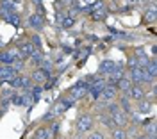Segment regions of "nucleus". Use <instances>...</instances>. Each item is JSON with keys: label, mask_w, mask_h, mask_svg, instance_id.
<instances>
[{"label": "nucleus", "mask_w": 157, "mask_h": 139, "mask_svg": "<svg viewBox=\"0 0 157 139\" xmlns=\"http://www.w3.org/2000/svg\"><path fill=\"white\" fill-rule=\"evenodd\" d=\"M75 129H77L78 134H89L91 130L95 129V119L91 114H80L77 119V123H75Z\"/></svg>", "instance_id": "1"}, {"label": "nucleus", "mask_w": 157, "mask_h": 139, "mask_svg": "<svg viewBox=\"0 0 157 139\" xmlns=\"http://www.w3.org/2000/svg\"><path fill=\"white\" fill-rule=\"evenodd\" d=\"M88 89H89L88 82H86V80H78L77 84H73L68 89V95L77 102V100H82L84 96H88Z\"/></svg>", "instance_id": "2"}, {"label": "nucleus", "mask_w": 157, "mask_h": 139, "mask_svg": "<svg viewBox=\"0 0 157 139\" xmlns=\"http://www.w3.org/2000/svg\"><path fill=\"white\" fill-rule=\"evenodd\" d=\"M45 21H47V18H43V16L36 14V13H32L29 18H27V27L32 29L36 34H39L41 30H45Z\"/></svg>", "instance_id": "3"}, {"label": "nucleus", "mask_w": 157, "mask_h": 139, "mask_svg": "<svg viewBox=\"0 0 157 139\" xmlns=\"http://www.w3.org/2000/svg\"><path fill=\"white\" fill-rule=\"evenodd\" d=\"M118 98V88L116 86H105L104 91L100 93V102H104V103H109V102H114Z\"/></svg>", "instance_id": "4"}, {"label": "nucleus", "mask_w": 157, "mask_h": 139, "mask_svg": "<svg viewBox=\"0 0 157 139\" xmlns=\"http://www.w3.org/2000/svg\"><path fill=\"white\" fill-rule=\"evenodd\" d=\"M52 77V71H47V70H41V68H36L32 73H30V80L36 82L38 86H43L45 80Z\"/></svg>", "instance_id": "5"}, {"label": "nucleus", "mask_w": 157, "mask_h": 139, "mask_svg": "<svg viewBox=\"0 0 157 139\" xmlns=\"http://www.w3.org/2000/svg\"><path fill=\"white\" fill-rule=\"evenodd\" d=\"M127 96L134 102H141V100L147 98V91L143 89V86H132V89L128 91Z\"/></svg>", "instance_id": "6"}, {"label": "nucleus", "mask_w": 157, "mask_h": 139, "mask_svg": "<svg viewBox=\"0 0 157 139\" xmlns=\"http://www.w3.org/2000/svg\"><path fill=\"white\" fill-rule=\"evenodd\" d=\"M114 66H116V62L111 59H104L100 64H98V75H104V77H107L109 73L114 70Z\"/></svg>", "instance_id": "7"}, {"label": "nucleus", "mask_w": 157, "mask_h": 139, "mask_svg": "<svg viewBox=\"0 0 157 139\" xmlns=\"http://www.w3.org/2000/svg\"><path fill=\"white\" fill-rule=\"evenodd\" d=\"M132 86H134V84H132V80L128 79V77H121L116 84L118 91H120L121 95H128V91L132 89Z\"/></svg>", "instance_id": "8"}, {"label": "nucleus", "mask_w": 157, "mask_h": 139, "mask_svg": "<svg viewBox=\"0 0 157 139\" xmlns=\"http://www.w3.org/2000/svg\"><path fill=\"white\" fill-rule=\"evenodd\" d=\"M14 75H16V71H14L13 66H9V64H2V66H0V79L4 80V82L11 80Z\"/></svg>", "instance_id": "9"}, {"label": "nucleus", "mask_w": 157, "mask_h": 139, "mask_svg": "<svg viewBox=\"0 0 157 139\" xmlns=\"http://www.w3.org/2000/svg\"><path fill=\"white\" fill-rule=\"evenodd\" d=\"M134 57L137 59V66H147L148 62H150V57L147 55V50L143 48V47L136 48V54H134Z\"/></svg>", "instance_id": "10"}, {"label": "nucleus", "mask_w": 157, "mask_h": 139, "mask_svg": "<svg viewBox=\"0 0 157 139\" xmlns=\"http://www.w3.org/2000/svg\"><path fill=\"white\" fill-rule=\"evenodd\" d=\"M18 48H20V52H21V55H23V59H25V61L29 59L30 54L36 50L34 47H32V43H30V41H23V43H20Z\"/></svg>", "instance_id": "11"}, {"label": "nucleus", "mask_w": 157, "mask_h": 139, "mask_svg": "<svg viewBox=\"0 0 157 139\" xmlns=\"http://www.w3.org/2000/svg\"><path fill=\"white\" fill-rule=\"evenodd\" d=\"M43 59H45V54H43L41 50H34V52L30 54V57H29L30 64H32V66H36V68H39V66H41Z\"/></svg>", "instance_id": "12"}, {"label": "nucleus", "mask_w": 157, "mask_h": 139, "mask_svg": "<svg viewBox=\"0 0 157 139\" xmlns=\"http://www.w3.org/2000/svg\"><path fill=\"white\" fill-rule=\"evenodd\" d=\"M32 137L34 139H52V132H50V129L47 125H43V127H39V129L34 132Z\"/></svg>", "instance_id": "13"}, {"label": "nucleus", "mask_w": 157, "mask_h": 139, "mask_svg": "<svg viewBox=\"0 0 157 139\" xmlns=\"http://www.w3.org/2000/svg\"><path fill=\"white\" fill-rule=\"evenodd\" d=\"M157 18V11H155V6H150V7H147L145 9V13H143V20L147 21V23H154Z\"/></svg>", "instance_id": "14"}, {"label": "nucleus", "mask_w": 157, "mask_h": 139, "mask_svg": "<svg viewBox=\"0 0 157 139\" xmlns=\"http://www.w3.org/2000/svg\"><path fill=\"white\" fill-rule=\"evenodd\" d=\"M107 14H109L107 7H102V9L93 11V13H91L89 16H91V20H93V21H104L105 18H107Z\"/></svg>", "instance_id": "15"}, {"label": "nucleus", "mask_w": 157, "mask_h": 139, "mask_svg": "<svg viewBox=\"0 0 157 139\" xmlns=\"http://www.w3.org/2000/svg\"><path fill=\"white\" fill-rule=\"evenodd\" d=\"M118 105H120V109L123 111L125 114H130V112H132V109H130V98H128L127 95H121V96H120Z\"/></svg>", "instance_id": "16"}, {"label": "nucleus", "mask_w": 157, "mask_h": 139, "mask_svg": "<svg viewBox=\"0 0 157 139\" xmlns=\"http://www.w3.org/2000/svg\"><path fill=\"white\" fill-rule=\"evenodd\" d=\"M150 109H152V102H150L148 98L137 102V112H139V114H148Z\"/></svg>", "instance_id": "17"}, {"label": "nucleus", "mask_w": 157, "mask_h": 139, "mask_svg": "<svg viewBox=\"0 0 157 139\" xmlns=\"http://www.w3.org/2000/svg\"><path fill=\"white\" fill-rule=\"evenodd\" d=\"M6 21H7L9 25H13L14 29H20V27H21V18H20V13H18V11H16V13H11L9 18H7Z\"/></svg>", "instance_id": "18"}, {"label": "nucleus", "mask_w": 157, "mask_h": 139, "mask_svg": "<svg viewBox=\"0 0 157 139\" xmlns=\"http://www.w3.org/2000/svg\"><path fill=\"white\" fill-rule=\"evenodd\" d=\"M143 127H145V136L147 137H155V123L154 121H150V123H147V121H143Z\"/></svg>", "instance_id": "19"}, {"label": "nucleus", "mask_w": 157, "mask_h": 139, "mask_svg": "<svg viewBox=\"0 0 157 139\" xmlns=\"http://www.w3.org/2000/svg\"><path fill=\"white\" fill-rule=\"evenodd\" d=\"M0 62H2V64H9V66L14 62V57L11 55L9 50H2V52H0Z\"/></svg>", "instance_id": "20"}, {"label": "nucleus", "mask_w": 157, "mask_h": 139, "mask_svg": "<svg viewBox=\"0 0 157 139\" xmlns=\"http://www.w3.org/2000/svg\"><path fill=\"white\" fill-rule=\"evenodd\" d=\"M59 27H61V29H64V30L73 29V27H75V18H71V16H64V20L59 23Z\"/></svg>", "instance_id": "21"}, {"label": "nucleus", "mask_w": 157, "mask_h": 139, "mask_svg": "<svg viewBox=\"0 0 157 139\" xmlns=\"http://www.w3.org/2000/svg\"><path fill=\"white\" fill-rule=\"evenodd\" d=\"M59 102L63 103V107H64L66 111H68V109H71V107H73V105L77 103V102H75V100L71 98L70 95H66V96H61V98H59Z\"/></svg>", "instance_id": "22"}, {"label": "nucleus", "mask_w": 157, "mask_h": 139, "mask_svg": "<svg viewBox=\"0 0 157 139\" xmlns=\"http://www.w3.org/2000/svg\"><path fill=\"white\" fill-rule=\"evenodd\" d=\"M145 68H147L148 75H150L152 79H155V75H157V62H155V59H154V57L150 59V62H148V64L145 66Z\"/></svg>", "instance_id": "23"}, {"label": "nucleus", "mask_w": 157, "mask_h": 139, "mask_svg": "<svg viewBox=\"0 0 157 139\" xmlns=\"http://www.w3.org/2000/svg\"><path fill=\"white\" fill-rule=\"evenodd\" d=\"M41 93H43V88H41V86H38V84L30 88V96L34 98V103H36V102H39V98H41Z\"/></svg>", "instance_id": "24"}, {"label": "nucleus", "mask_w": 157, "mask_h": 139, "mask_svg": "<svg viewBox=\"0 0 157 139\" xmlns=\"http://www.w3.org/2000/svg\"><path fill=\"white\" fill-rule=\"evenodd\" d=\"M111 137L113 139H127L128 134H127V130H123V129H114L113 134H111Z\"/></svg>", "instance_id": "25"}, {"label": "nucleus", "mask_w": 157, "mask_h": 139, "mask_svg": "<svg viewBox=\"0 0 157 139\" xmlns=\"http://www.w3.org/2000/svg\"><path fill=\"white\" fill-rule=\"evenodd\" d=\"M64 111H66V109L63 107V103H61V102H56V105L50 109V112H52V114H54V118H56V116H61V114H64Z\"/></svg>", "instance_id": "26"}, {"label": "nucleus", "mask_w": 157, "mask_h": 139, "mask_svg": "<svg viewBox=\"0 0 157 139\" xmlns=\"http://www.w3.org/2000/svg\"><path fill=\"white\" fill-rule=\"evenodd\" d=\"M30 43H32V47L36 50H41V36H39V34L34 32V34L30 36Z\"/></svg>", "instance_id": "27"}, {"label": "nucleus", "mask_w": 157, "mask_h": 139, "mask_svg": "<svg viewBox=\"0 0 157 139\" xmlns=\"http://www.w3.org/2000/svg\"><path fill=\"white\" fill-rule=\"evenodd\" d=\"M88 139H105V136H104L102 132H97V130H91V132H89V136H88Z\"/></svg>", "instance_id": "28"}, {"label": "nucleus", "mask_w": 157, "mask_h": 139, "mask_svg": "<svg viewBox=\"0 0 157 139\" xmlns=\"http://www.w3.org/2000/svg\"><path fill=\"white\" fill-rule=\"evenodd\" d=\"M59 127H61V125H59L57 121H54V123H52V125L48 127V129H50V132H52V137H56V136H57V132H59Z\"/></svg>", "instance_id": "29"}, {"label": "nucleus", "mask_w": 157, "mask_h": 139, "mask_svg": "<svg viewBox=\"0 0 157 139\" xmlns=\"http://www.w3.org/2000/svg\"><path fill=\"white\" fill-rule=\"evenodd\" d=\"M127 64H128V70H132V68H137V59L134 57V55H130L127 61Z\"/></svg>", "instance_id": "30"}, {"label": "nucleus", "mask_w": 157, "mask_h": 139, "mask_svg": "<svg viewBox=\"0 0 157 139\" xmlns=\"http://www.w3.org/2000/svg\"><path fill=\"white\" fill-rule=\"evenodd\" d=\"M64 16H68V14H66V11H57V13H56V21L61 23V21L64 20Z\"/></svg>", "instance_id": "31"}, {"label": "nucleus", "mask_w": 157, "mask_h": 139, "mask_svg": "<svg viewBox=\"0 0 157 139\" xmlns=\"http://www.w3.org/2000/svg\"><path fill=\"white\" fill-rule=\"evenodd\" d=\"M130 11H132V7H130V6H125V7H121V9L118 11V13H120V14H128Z\"/></svg>", "instance_id": "32"}, {"label": "nucleus", "mask_w": 157, "mask_h": 139, "mask_svg": "<svg viewBox=\"0 0 157 139\" xmlns=\"http://www.w3.org/2000/svg\"><path fill=\"white\" fill-rule=\"evenodd\" d=\"M48 119H54V114H52L50 111H48V114H43V116H41V121H43V123L48 121Z\"/></svg>", "instance_id": "33"}, {"label": "nucleus", "mask_w": 157, "mask_h": 139, "mask_svg": "<svg viewBox=\"0 0 157 139\" xmlns=\"http://www.w3.org/2000/svg\"><path fill=\"white\" fill-rule=\"evenodd\" d=\"M32 4L38 7V6H43V0H32Z\"/></svg>", "instance_id": "34"}, {"label": "nucleus", "mask_w": 157, "mask_h": 139, "mask_svg": "<svg viewBox=\"0 0 157 139\" xmlns=\"http://www.w3.org/2000/svg\"><path fill=\"white\" fill-rule=\"evenodd\" d=\"M63 2H64V4H70V6H71V4H75L77 0H63Z\"/></svg>", "instance_id": "35"}, {"label": "nucleus", "mask_w": 157, "mask_h": 139, "mask_svg": "<svg viewBox=\"0 0 157 139\" xmlns=\"http://www.w3.org/2000/svg\"><path fill=\"white\" fill-rule=\"evenodd\" d=\"M136 139H150V137H147V136H145V134H143V136H137Z\"/></svg>", "instance_id": "36"}, {"label": "nucleus", "mask_w": 157, "mask_h": 139, "mask_svg": "<svg viewBox=\"0 0 157 139\" xmlns=\"http://www.w3.org/2000/svg\"><path fill=\"white\" fill-rule=\"evenodd\" d=\"M4 86H6V82H4V80L0 79V89H2V88H4Z\"/></svg>", "instance_id": "37"}, {"label": "nucleus", "mask_w": 157, "mask_h": 139, "mask_svg": "<svg viewBox=\"0 0 157 139\" xmlns=\"http://www.w3.org/2000/svg\"><path fill=\"white\" fill-rule=\"evenodd\" d=\"M4 112H6V111L2 109V105H0V118H2V116H4Z\"/></svg>", "instance_id": "38"}, {"label": "nucleus", "mask_w": 157, "mask_h": 139, "mask_svg": "<svg viewBox=\"0 0 157 139\" xmlns=\"http://www.w3.org/2000/svg\"><path fill=\"white\" fill-rule=\"evenodd\" d=\"M111 2H118V0H111Z\"/></svg>", "instance_id": "39"}, {"label": "nucleus", "mask_w": 157, "mask_h": 139, "mask_svg": "<svg viewBox=\"0 0 157 139\" xmlns=\"http://www.w3.org/2000/svg\"><path fill=\"white\" fill-rule=\"evenodd\" d=\"M30 139H34V137H30Z\"/></svg>", "instance_id": "40"}, {"label": "nucleus", "mask_w": 157, "mask_h": 139, "mask_svg": "<svg viewBox=\"0 0 157 139\" xmlns=\"http://www.w3.org/2000/svg\"><path fill=\"white\" fill-rule=\"evenodd\" d=\"M56 139H59V137H56Z\"/></svg>", "instance_id": "41"}, {"label": "nucleus", "mask_w": 157, "mask_h": 139, "mask_svg": "<svg viewBox=\"0 0 157 139\" xmlns=\"http://www.w3.org/2000/svg\"><path fill=\"white\" fill-rule=\"evenodd\" d=\"M0 100H2V98H0Z\"/></svg>", "instance_id": "42"}]
</instances>
